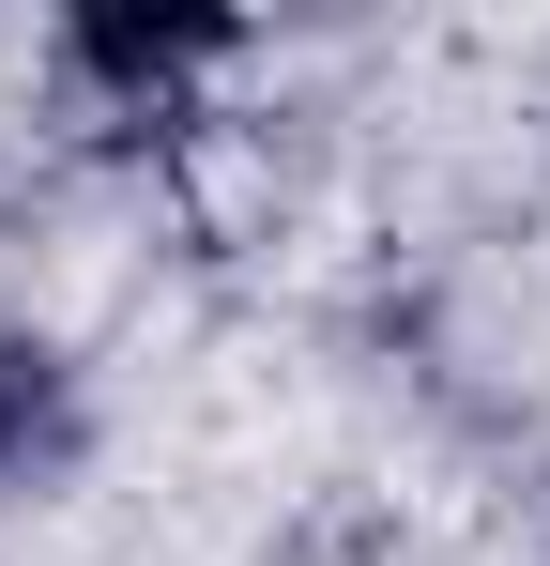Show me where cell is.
<instances>
[{
	"mask_svg": "<svg viewBox=\"0 0 550 566\" xmlns=\"http://www.w3.org/2000/svg\"><path fill=\"white\" fill-rule=\"evenodd\" d=\"M77 444H92V413H77V368H62L46 337H0V490L62 474Z\"/></svg>",
	"mask_w": 550,
	"mask_h": 566,
	"instance_id": "1",
	"label": "cell"
},
{
	"mask_svg": "<svg viewBox=\"0 0 550 566\" xmlns=\"http://www.w3.org/2000/svg\"><path fill=\"white\" fill-rule=\"evenodd\" d=\"M62 62L107 77V93H169V77H199V62H230V15H77Z\"/></svg>",
	"mask_w": 550,
	"mask_h": 566,
	"instance_id": "2",
	"label": "cell"
}]
</instances>
